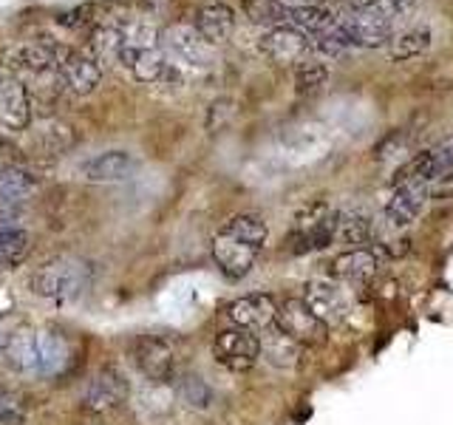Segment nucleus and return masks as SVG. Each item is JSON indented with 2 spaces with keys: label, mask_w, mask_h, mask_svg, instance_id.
Wrapping results in <instances>:
<instances>
[{
  "label": "nucleus",
  "mask_w": 453,
  "mask_h": 425,
  "mask_svg": "<svg viewBox=\"0 0 453 425\" xmlns=\"http://www.w3.org/2000/svg\"><path fill=\"white\" fill-rule=\"evenodd\" d=\"M337 23V18L329 12V9H323V6H301V9H292V18H289V26L295 28H301L303 35H326V32H332Z\"/></svg>",
  "instance_id": "30"
},
{
  "label": "nucleus",
  "mask_w": 453,
  "mask_h": 425,
  "mask_svg": "<svg viewBox=\"0 0 453 425\" xmlns=\"http://www.w3.org/2000/svg\"><path fill=\"white\" fill-rule=\"evenodd\" d=\"M278 4L287 9H301V6H306V0H278Z\"/></svg>",
  "instance_id": "36"
},
{
  "label": "nucleus",
  "mask_w": 453,
  "mask_h": 425,
  "mask_svg": "<svg viewBox=\"0 0 453 425\" xmlns=\"http://www.w3.org/2000/svg\"><path fill=\"white\" fill-rule=\"evenodd\" d=\"M6 344H9V335L4 329V323H0V352H6Z\"/></svg>",
  "instance_id": "37"
},
{
  "label": "nucleus",
  "mask_w": 453,
  "mask_h": 425,
  "mask_svg": "<svg viewBox=\"0 0 453 425\" xmlns=\"http://www.w3.org/2000/svg\"><path fill=\"white\" fill-rule=\"evenodd\" d=\"M32 122V99L20 80L0 71V131L20 134Z\"/></svg>",
  "instance_id": "12"
},
{
  "label": "nucleus",
  "mask_w": 453,
  "mask_h": 425,
  "mask_svg": "<svg viewBox=\"0 0 453 425\" xmlns=\"http://www.w3.org/2000/svg\"><path fill=\"white\" fill-rule=\"evenodd\" d=\"M212 354L230 372H250L261 360V335L241 329V326H226L216 335Z\"/></svg>",
  "instance_id": "5"
},
{
  "label": "nucleus",
  "mask_w": 453,
  "mask_h": 425,
  "mask_svg": "<svg viewBox=\"0 0 453 425\" xmlns=\"http://www.w3.org/2000/svg\"><path fill=\"white\" fill-rule=\"evenodd\" d=\"M134 360L139 372L145 375L156 386H170L176 382L179 372V349L170 337L165 335H148L142 337L134 349Z\"/></svg>",
  "instance_id": "4"
},
{
  "label": "nucleus",
  "mask_w": 453,
  "mask_h": 425,
  "mask_svg": "<svg viewBox=\"0 0 453 425\" xmlns=\"http://www.w3.org/2000/svg\"><path fill=\"white\" fill-rule=\"evenodd\" d=\"M334 227H337V212L326 205H315L303 210L297 216L292 233L287 238L292 255H309L334 244Z\"/></svg>",
  "instance_id": "3"
},
{
  "label": "nucleus",
  "mask_w": 453,
  "mask_h": 425,
  "mask_svg": "<svg viewBox=\"0 0 453 425\" xmlns=\"http://www.w3.org/2000/svg\"><path fill=\"white\" fill-rule=\"evenodd\" d=\"M431 198H436V202H448V198H453V170H448L445 176L431 182Z\"/></svg>",
  "instance_id": "35"
},
{
  "label": "nucleus",
  "mask_w": 453,
  "mask_h": 425,
  "mask_svg": "<svg viewBox=\"0 0 453 425\" xmlns=\"http://www.w3.org/2000/svg\"><path fill=\"white\" fill-rule=\"evenodd\" d=\"M278 309L280 304L269 292H250V295L235 298V301L226 306V318H230V326H241V329L261 335L269 326L278 323Z\"/></svg>",
  "instance_id": "9"
},
{
  "label": "nucleus",
  "mask_w": 453,
  "mask_h": 425,
  "mask_svg": "<svg viewBox=\"0 0 453 425\" xmlns=\"http://www.w3.org/2000/svg\"><path fill=\"white\" fill-rule=\"evenodd\" d=\"M162 49L173 57L176 63H184V66H207L210 60V42L196 32V26H188V23L167 26L162 35Z\"/></svg>",
  "instance_id": "13"
},
{
  "label": "nucleus",
  "mask_w": 453,
  "mask_h": 425,
  "mask_svg": "<svg viewBox=\"0 0 453 425\" xmlns=\"http://www.w3.org/2000/svg\"><path fill=\"white\" fill-rule=\"evenodd\" d=\"M57 82L65 85L71 94H94L103 82V66L94 54L63 49L60 51V66H57Z\"/></svg>",
  "instance_id": "7"
},
{
  "label": "nucleus",
  "mask_w": 453,
  "mask_h": 425,
  "mask_svg": "<svg viewBox=\"0 0 453 425\" xmlns=\"http://www.w3.org/2000/svg\"><path fill=\"white\" fill-rule=\"evenodd\" d=\"M193 26H196V32L210 42V46H221V42L230 40L235 32V14L230 6L212 4V6H204L196 14Z\"/></svg>",
  "instance_id": "22"
},
{
  "label": "nucleus",
  "mask_w": 453,
  "mask_h": 425,
  "mask_svg": "<svg viewBox=\"0 0 453 425\" xmlns=\"http://www.w3.org/2000/svg\"><path fill=\"white\" fill-rule=\"evenodd\" d=\"M127 400V380L117 368H99L82 391V406L94 414H108Z\"/></svg>",
  "instance_id": "11"
},
{
  "label": "nucleus",
  "mask_w": 453,
  "mask_h": 425,
  "mask_svg": "<svg viewBox=\"0 0 453 425\" xmlns=\"http://www.w3.org/2000/svg\"><path fill=\"white\" fill-rule=\"evenodd\" d=\"M173 389H176L179 400L188 408H193V411H207L212 406L210 386L198 375H193V372H181L176 377V382H173Z\"/></svg>",
  "instance_id": "29"
},
{
  "label": "nucleus",
  "mask_w": 453,
  "mask_h": 425,
  "mask_svg": "<svg viewBox=\"0 0 453 425\" xmlns=\"http://www.w3.org/2000/svg\"><path fill=\"white\" fill-rule=\"evenodd\" d=\"M26 250H28L26 230L18 224V219L0 212V278L23 261Z\"/></svg>",
  "instance_id": "25"
},
{
  "label": "nucleus",
  "mask_w": 453,
  "mask_h": 425,
  "mask_svg": "<svg viewBox=\"0 0 453 425\" xmlns=\"http://www.w3.org/2000/svg\"><path fill=\"white\" fill-rule=\"evenodd\" d=\"M6 363L20 375H37V358H40V340L35 326H20L9 335V344L4 352Z\"/></svg>",
  "instance_id": "19"
},
{
  "label": "nucleus",
  "mask_w": 453,
  "mask_h": 425,
  "mask_svg": "<svg viewBox=\"0 0 453 425\" xmlns=\"http://www.w3.org/2000/svg\"><path fill=\"white\" fill-rule=\"evenodd\" d=\"M374 233V221L368 212L351 207V210H337V227H334V241L340 244H365Z\"/></svg>",
  "instance_id": "26"
},
{
  "label": "nucleus",
  "mask_w": 453,
  "mask_h": 425,
  "mask_svg": "<svg viewBox=\"0 0 453 425\" xmlns=\"http://www.w3.org/2000/svg\"><path fill=\"white\" fill-rule=\"evenodd\" d=\"M40 358H37V377H57L63 375L71 363V344L54 329H37Z\"/></svg>",
  "instance_id": "20"
},
{
  "label": "nucleus",
  "mask_w": 453,
  "mask_h": 425,
  "mask_svg": "<svg viewBox=\"0 0 453 425\" xmlns=\"http://www.w3.org/2000/svg\"><path fill=\"white\" fill-rule=\"evenodd\" d=\"M261 358L273 368H295L301 360V344L275 323L261 332Z\"/></svg>",
  "instance_id": "21"
},
{
  "label": "nucleus",
  "mask_w": 453,
  "mask_h": 425,
  "mask_svg": "<svg viewBox=\"0 0 453 425\" xmlns=\"http://www.w3.org/2000/svg\"><path fill=\"white\" fill-rule=\"evenodd\" d=\"M136 170H139V162L134 153L105 151L82 165V176L96 184H117V182H127Z\"/></svg>",
  "instance_id": "17"
},
{
  "label": "nucleus",
  "mask_w": 453,
  "mask_h": 425,
  "mask_svg": "<svg viewBox=\"0 0 453 425\" xmlns=\"http://www.w3.org/2000/svg\"><path fill=\"white\" fill-rule=\"evenodd\" d=\"M37 193V179L20 165H6L0 174V210H12Z\"/></svg>",
  "instance_id": "23"
},
{
  "label": "nucleus",
  "mask_w": 453,
  "mask_h": 425,
  "mask_svg": "<svg viewBox=\"0 0 453 425\" xmlns=\"http://www.w3.org/2000/svg\"><path fill=\"white\" fill-rule=\"evenodd\" d=\"M60 46H51V42H20L9 51V63L26 71V74H51L57 77V66H60Z\"/></svg>",
  "instance_id": "18"
},
{
  "label": "nucleus",
  "mask_w": 453,
  "mask_h": 425,
  "mask_svg": "<svg viewBox=\"0 0 453 425\" xmlns=\"http://www.w3.org/2000/svg\"><path fill=\"white\" fill-rule=\"evenodd\" d=\"M329 82V68L320 60H303L295 71V91L301 97H315Z\"/></svg>",
  "instance_id": "31"
},
{
  "label": "nucleus",
  "mask_w": 453,
  "mask_h": 425,
  "mask_svg": "<svg viewBox=\"0 0 453 425\" xmlns=\"http://www.w3.org/2000/svg\"><path fill=\"white\" fill-rule=\"evenodd\" d=\"M278 326L289 337H295L301 346H318L326 340V335H329V326L311 312V306L303 298H287V301H280Z\"/></svg>",
  "instance_id": "6"
},
{
  "label": "nucleus",
  "mask_w": 453,
  "mask_h": 425,
  "mask_svg": "<svg viewBox=\"0 0 453 425\" xmlns=\"http://www.w3.org/2000/svg\"><path fill=\"white\" fill-rule=\"evenodd\" d=\"M0 425H26V408L18 394L0 389Z\"/></svg>",
  "instance_id": "32"
},
{
  "label": "nucleus",
  "mask_w": 453,
  "mask_h": 425,
  "mask_svg": "<svg viewBox=\"0 0 453 425\" xmlns=\"http://www.w3.org/2000/svg\"><path fill=\"white\" fill-rule=\"evenodd\" d=\"M428 202H431V184H425V182L396 184L386 205V221L391 227H408Z\"/></svg>",
  "instance_id": "15"
},
{
  "label": "nucleus",
  "mask_w": 453,
  "mask_h": 425,
  "mask_svg": "<svg viewBox=\"0 0 453 425\" xmlns=\"http://www.w3.org/2000/svg\"><path fill=\"white\" fill-rule=\"evenodd\" d=\"M241 6H244L250 23L264 26L266 32L278 26H289V18H292V9L280 6L278 0H241Z\"/></svg>",
  "instance_id": "28"
},
{
  "label": "nucleus",
  "mask_w": 453,
  "mask_h": 425,
  "mask_svg": "<svg viewBox=\"0 0 453 425\" xmlns=\"http://www.w3.org/2000/svg\"><path fill=\"white\" fill-rule=\"evenodd\" d=\"M94 18H96V6L82 4V6H74V9L63 12L57 20H60V26H65V28H85V26L94 23Z\"/></svg>",
  "instance_id": "34"
},
{
  "label": "nucleus",
  "mask_w": 453,
  "mask_h": 425,
  "mask_svg": "<svg viewBox=\"0 0 453 425\" xmlns=\"http://www.w3.org/2000/svg\"><path fill=\"white\" fill-rule=\"evenodd\" d=\"M448 170H453V136L436 142L434 148L417 153L414 159H408L394 176V188L396 184H408V182H425L431 184L439 176H445Z\"/></svg>",
  "instance_id": "8"
},
{
  "label": "nucleus",
  "mask_w": 453,
  "mask_h": 425,
  "mask_svg": "<svg viewBox=\"0 0 453 425\" xmlns=\"http://www.w3.org/2000/svg\"><path fill=\"white\" fill-rule=\"evenodd\" d=\"M417 6H419V0H377L374 9L380 14H386L391 23H396V20H408L411 14L417 12Z\"/></svg>",
  "instance_id": "33"
},
{
  "label": "nucleus",
  "mask_w": 453,
  "mask_h": 425,
  "mask_svg": "<svg viewBox=\"0 0 453 425\" xmlns=\"http://www.w3.org/2000/svg\"><path fill=\"white\" fill-rule=\"evenodd\" d=\"M301 298L326 326L346 323L349 312H351L349 292L343 290V283H334V281H309Z\"/></svg>",
  "instance_id": "10"
},
{
  "label": "nucleus",
  "mask_w": 453,
  "mask_h": 425,
  "mask_svg": "<svg viewBox=\"0 0 453 425\" xmlns=\"http://www.w3.org/2000/svg\"><path fill=\"white\" fill-rule=\"evenodd\" d=\"M309 49H311L309 37L295 26L269 28V32L261 37V51L278 66H301Z\"/></svg>",
  "instance_id": "14"
},
{
  "label": "nucleus",
  "mask_w": 453,
  "mask_h": 425,
  "mask_svg": "<svg viewBox=\"0 0 453 425\" xmlns=\"http://www.w3.org/2000/svg\"><path fill=\"white\" fill-rule=\"evenodd\" d=\"M431 46V28L428 26H408L403 32H394L388 40V54L394 60H414L425 54Z\"/></svg>",
  "instance_id": "27"
},
{
  "label": "nucleus",
  "mask_w": 453,
  "mask_h": 425,
  "mask_svg": "<svg viewBox=\"0 0 453 425\" xmlns=\"http://www.w3.org/2000/svg\"><path fill=\"white\" fill-rule=\"evenodd\" d=\"M119 66L131 71V77L139 82H162L170 74L162 42L159 46H125L119 54Z\"/></svg>",
  "instance_id": "16"
},
{
  "label": "nucleus",
  "mask_w": 453,
  "mask_h": 425,
  "mask_svg": "<svg viewBox=\"0 0 453 425\" xmlns=\"http://www.w3.org/2000/svg\"><path fill=\"white\" fill-rule=\"evenodd\" d=\"M266 238L269 230L261 216L238 212L212 238V261H216L224 278L241 281L250 275V269L258 261V255L266 247Z\"/></svg>",
  "instance_id": "1"
},
{
  "label": "nucleus",
  "mask_w": 453,
  "mask_h": 425,
  "mask_svg": "<svg viewBox=\"0 0 453 425\" xmlns=\"http://www.w3.org/2000/svg\"><path fill=\"white\" fill-rule=\"evenodd\" d=\"M332 269L343 283H365L377 275L380 259L372 250H346L343 255H337L334 259Z\"/></svg>",
  "instance_id": "24"
},
{
  "label": "nucleus",
  "mask_w": 453,
  "mask_h": 425,
  "mask_svg": "<svg viewBox=\"0 0 453 425\" xmlns=\"http://www.w3.org/2000/svg\"><path fill=\"white\" fill-rule=\"evenodd\" d=\"M91 283V267L77 255H57V259L37 267L32 278V290L37 298L57 306H68L80 301V295L88 290Z\"/></svg>",
  "instance_id": "2"
}]
</instances>
